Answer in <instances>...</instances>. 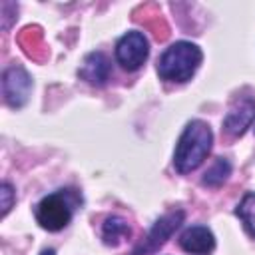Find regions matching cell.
<instances>
[{"label": "cell", "mask_w": 255, "mask_h": 255, "mask_svg": "<svg viewBox=\"0 0 255 255\" xmlns=\"http://www.w3.org/2000/svg\"><path fill=\"white\" fill-rule=\"evenodd\" d=\"M72 203L66 191H56L40 199L36 205V221L46 231H60L72 219Z\"/></svg>", "instance_id": "obj_3"}, {"label": "cell", "mask_w": 255, "mask_h": 255, "mask_svg": "<svg viewBox=\"0 0 255 255\" xmlns=\"http://www.w3.org/2000/svg\"><path fill=\"white\" fill-rule=\"evenodd\" d=\"M183 217H185V213L181 209H173V211L161 215L153 223V227L149 229V233L143 237V241L133 247L131 255H151V253H155L171 237V233L183 223Z\"/></svg>", "instance_id": "obj_4"}, {"label": "cell", "mask_w": 255, "mask_h": 255, "mask_svg": "<svg viewBox=\"0 0 255 255\" xmlns=\"http://www.w3.org/2000/svg\"><path fill=\"white\" fill-rule=\"evenodd\" d=\"M253 120H255V96L241 94L229 106L225 120H223V128L229 135L239 137L247 131V128H251Z\"/></svg>", "instance_id": "obj_7"}, {"label": "cell", "mask_w": 255, "mask_h": 255, "mask_svg": "<svg viewBox=\"0 0 255 255\" xmlns=\"http://www.w3.org/2000/svg\"><path fill=\"white\" fill-rule=\"evenodd\" d=\"M131 235V229L128 225L126 219L118 217V215H112L104 221V227H102V237H104V243L106 245H112V247H118L122 241H126L128 237Z\"/></svg>", "instance_id": "obj_10"}, {"label": "cell", "mask_w": 255, "mask_h": 255, "mask_svg": "<svg viewBox=\"0 0 255 255\" xmlns=\"http://www.w3.org/2000/svg\"><path fill=\"white\" fill-rule=\"evenodd\" d=\"M0 199H2V215H6L14 203V189L8 181H4L0 187Z\"/></svg>", "instance_id": "obj_13"}, {"label": "cell", "mask_w": 255, "mask_h": 255, "mask_svg": "<svg viewBox=\"0 0 255 255\" xmlns=\"http://www.w3.org/2000/svg\"><path fill=\"white\" fill-rule=\"evenodd\" d=\"M237 215L245 223L247 231L255 237V193H247L237 205Z\"/></svg>", "instance_id": "obj_12"}, {"label": "cell", "mask_w": 255, "mask_h": 255, "mask_svg": "<svg viewBox=\"0 0 255 255\" xmlns=\"http://www.w3.org/2000/svg\"><path fill=\"white\" fill-rule=\"evenodd\" d=\"M32 92V78L22 66H10L2 76V94L10 108H22Z\"/></svg>", "instance_id": "obj_6"}, {"label": "cell", "mask_w": 255, "mask_h": 255, "mask_svg": "<svg viewBox=\"0 0 255 255\" xmlns=\"http://www.w3.org/2000/svg\"><path fill=\"white\" fill-rule=\"evenodd\" d=\"M179 245L183 251H187L191 255H209L215 249V237H213L211 229H207L203 225H193L181 233Z\"/></svg>", "instance_id": "obj_8"}, {"label": "cell", "mask_w": 255, "mask_h": 255, "mask_svg": "<svg viewBox=\"0 0 255 255\" xmlns=\"http://www.w3.org/2000/svg\"><path fill=\"white\" fill-rule=\"evenodd\" d=\"M229 173H231V163H229L227 159L219 157V159H215V163L203 173L201 183L207 185V187H219V185L229 177Z\"/></svg>", "instance_id": "obj_11"}, {"label": "cell", "mask_w": 255, "mask_h": 255, "mask_svg": "<svg viewBox=\"0 0 255 255\" xmlns=\"http://www.w3.org/2000/svg\"><path fill=\"white\" fill-rule=\"evenodd\" d=\"M147 56H149L147 38L137 30H131V32L124 34L116 44V60L128 72H133V70L141 68L143 62L147 60Z\"/></svg>", "instance_id": "obj_5"}, {"label": "cell", "mask_w": 255, "mask_h": 255, "mask_svg": "<svg viewBox=\"0 0 255 255\" xmlns=\"http://www.w3.org/2000/svg\"><path fill=\"white\" fill-rule=\"evenodd\" d=\"M201 50L185 40L173 42L157 60V74L167 82H187L201 64Z\"/></svg>", "instance_id": "obj_2"}, {"label": "cell", "mask_w": 255, "mask_h": 255, "mask_svg": "<svg viewBox=\"0 0 255 255\" xmlns=\"http://www.w3.org/2000/svg\"><path fill=\"white\" fill-rule=\"evenodd\" d=\"M40 255H56V253H54V249H44Z\"/></svg>", "instance_id": "obj_14"}, {"label": "cell", "mask_w": 255, "mask_h": 255, "mask_svg": "<svg viewBox=\"0 0 255 255\" xmlns=\"http://www.w3.org/2000/svg\"><path fill=\"white\" fill-rule=\"evenodd\" d=\"M110 72H112V66H110V60L106 58V54L102 52H92L84 58L78 74L84 82L92 84V86H104L108 80H110Z\"/></svg>", "instance_id": "obj_9"}, {"label": "cell", "mask_w": 255, "mask_h": 255, "mask_svg": "<svg viewBox=\"0 0 255 255\" xmlns=\"http://www.w3.org/2000/svg\"><path fill=\"white\" fill-rule=\"evenodd\" d=\"M211 143H213L211 128L201 120H191L183 128L175 145V153H173L175 169L179 173H189L197 169L203 163V159L209 155Z\"/></svg>", "instance_id": "obj_1"}]
</instances>
